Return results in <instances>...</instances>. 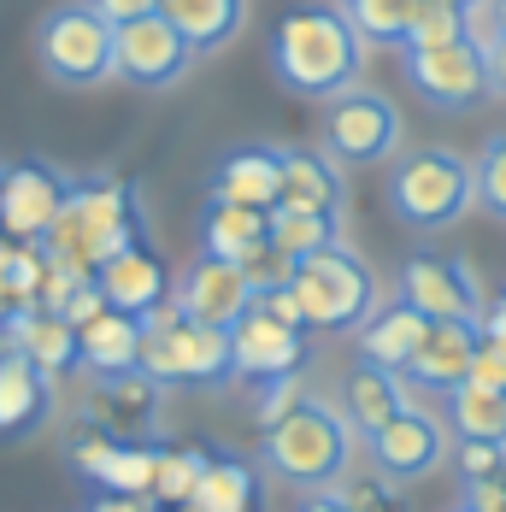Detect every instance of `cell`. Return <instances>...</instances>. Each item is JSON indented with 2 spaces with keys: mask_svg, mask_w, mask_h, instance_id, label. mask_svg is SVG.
Instances as JSON below:
<instances>
[{
  "mask_svg": "<svg viewBox=\"0 0 506 512\" xmlns=\"http://www.w3.org/2000/svg\"><path fill=\"white\" fill-rule=\"evenodd\" d=\"M306 359V330L271 318L265 307H248L230 324V365L242 383H265V377H289Z\"/></svg>",
  "mask_w": 506,
  "mask_h": 512,
  "instance_id": "5bb4252c",
  "label": "cell"
},
{
  "mask_svg": "<svg viewBox=\"0 0 506 512\" xmlns=\"http://www.w3.org/2000/svg\"><path fill=\"white\" fill-rule=\"evenodd\" d=\"M495 18H501V30H506V0H495Z\"/></svg>",
  "mask_w": 506,
  "mask_h": 512,
  "instance_id": "f6af8a7d",
  "label": "cell"
},
{
  "mask_svg": "<svg viewBox=\"0 0 506 512\" xmlns=\"http://www.w3.org/2000/svg\"><path fill=\"white\" fill-rule=\"evenodd\" d=\"M212 201H236V206H271L283 201V148H230L212 171Z\"/></svg>",
  "mask_w": 506,
  "mask_h": 512,
  "instance_id": "d6986e66",
  "label": "cell"
},
{
  "mask_svg": "<svg viewBox=\"0 0 506 512\" xmlns=\"http://www.w3.org/2000/svg\"><path fill=\"white\" fill-rule=\"evenodd\" d=\"M330 242H342V218L336 212H306V206H271V248L277 254H289L301 265L306 254H318V248H330Z\"/></svg>",
  "mask_w": 506,
  "mask_h": 512,
  "instance_id": "f1b7e54d",
  "label": "cell"
},
{
  "mask_svg": "<svg viewBox=\"0 0 506 512\" xmlns=\"http://www.w3.org/2000/svg\"><path fill=\"white\" fill-rule=\"evenodd\" d=\"M101 18H112V24H130V18H148V12H159V0H89Z\"/></svg>",
  "mask_w": 506,
  "mask_h": 512,
  "instance_id": "ab89813d",
  "label": "cell"
},
{
  "mask_svg": "<svg viewBox=\"0 0 506 512\" xmlns=\"http://www.w3.org/2000/svg\"><path fill=\"white\" fill-rule=\"evenodd\" d=\"M448 42H465V6L454 0H424L406 24L401 48H448Z\"/></svg>",
  "mask_w": 506,
  "mask_h": 512,
  "instance_id": "836d02e7",
  "label": "cell"
},
{
  "mask_svg": "<svg viewBox=\"0 0 506 512\" xmlns=\"http://www.w3.org/2000/svg\"><path fill=\"white\" fill-rule=\"evenodd\" d=\"M271 242V212H259V206H236V201H206L201 212V254L212 259H242L253 248H265Z\"/></svg>",
  "mask_w": 506,
  "mask_h": 512,
  "instance_id": "484cf974",
  "label": "cell"
},
{
  "mask_svg": "<svg viewBox=\"0 0 506 512\" xmlns=\"http://www.w3.org/2000/svg\"><path fill=\"white\" fill-rule=\"evenodd\" d=\"M95 283H101L106 307L118 312H153L159 301H171L177 289H171V271H165V259L153 254L148 242H130V248H118V254L106 259L101 271H95Z\"/></svg>",
  "mask_w": 506,
  "mask_h": 512,
  "instance_id": "e0dca14e",
  "label": "cell"
},
{
  "mask_svg": "<svg viewBox=\"0 0 506 512\" xmlns=\"http://www.w3.org/2000/svg\"><path fill=\"white\" fill-rule=\"evenodd\" d=\"M65 195H71L65 171H53L42 159L0 165V236L6 242H48Z\"/></svg>",
  "mask_w": 506,
  "mask_h": 512,
  "instance_id": "7c38bea8",
  "label": "cell"
},
{
  "mask_svg": "<svg viewBox=\"0 0 506 512\" xmlns=\"http://www.w3.org/2000/svg\"><path fill=\"white\" fill-rule=\"evenodd\" d=\"M12 312H18V301H12V289H6V283H0V324H6V318H12Z\"/></svg>",
  "mask_w": 506,
  "mask_h": 512,
  "instance_id": "ee69618b",
  "label": "cell"
},
{
  "mask_svg": "<svg viewBox=\"0 0 506 512\" xmlns=\"http://www.w3.org/2000/svg\"><path fill=\"white\" fill-rule=\"evenodd\" d=\"M95 407H101V430L118 442H142L159 418V383L148 371H124V377H101L95 383Z\"/></svg>",
  "mask_w": 506,
  "mask_h": 512,
  "instance_id": "cb8c5ba5",
  "label": "cell"
},
{
  "mask_svg": "<svg viewBox=\"0 0 506 512\" xmlns=\"http://www.w3.org/2000/svg\"><path fill=\"white\" fill-rule=\"evenodd\" d=\"M112 42H118V24L101 18L89 0H65L53 6L36 30V53H42V71L65 89H89L112 77Z\"/></svg>",
  "mask_w": 506,
  "mask_h": 512,
  "instance_id": "52a82bcc",
  "label": "cell"
},
{
  "mask_svg": "<svg viewBox=\"0 0 506 512\" xmlns=\"http://www.w3.org/2000/svg\"><path fill=\"white\" fill-rule=\"evenodd\" d=\"M406 407H412L406 371H383V365L359 359L354 371H348V383H342V412H348V424H354L359 436H377V430Z\"/></svg>",
  "mask_w": 506,
  "mask_h": 512,
  "instance_id": "ffe728a7",
  "label": "cell"
},
{
  "mask_svg": "<svg viewBox=\"0 0 506 512\" xmlns=\"http://www.w3.org/2000/svg\"><path fill=\"white\" fill-rule=\"evenodd\" d=\"M6 348H18L24 359H36L48 377H65L71 365H83L77 359V324L71 318H59L48 307H18L6 324H0V354Z\"/></svg>",
  "mask_w": 506,
  "mask_h": 512,
  "instance_id": "ac0fdd59",
  "label": "cell"
},
{
  "mask_svg": "<svg viewBox=\"0 0 506 512\" xmlns=\"http://www.w3.org/2000/svg\"><path fill=\"white\" fill-rule=\"evenodd\" d=\"M283 206H306V212H336L348 206V183L342 165L318 148H283Z\"/></svg>",
  "mask_w": 506,
  "mask_h": 512,
  "instance_id": "d4e9b609",
  "label": "cell"
},
{
  "mask_svg": "<svg viewBox=\"0 0 506 512\" xmlns=\"http://www.w3.org/2000/svg\"><path fill=\"white\" fill-rule=\"evenodd\" d=\"M53 407V377L18 348L0 354V436H30Z\"/></svg>",
  "mask_w": 506,
  "mask_h": 512,
  "instance_id": "44dd1931",
  "label": "cell"
},
{
  "mask_svg": "<svg viewBox=\"0 0 506 512\" xmlns=\"http://www.w3.org/2000/svg\"><path fill=\"white\" fill-rule=\"evenodd\" d=\"M406 83L418 89V101L436 112H471L489 101V59L471 42H448V48H401Z\"/></svg>",
  "mask_w": 506,
  "mask_h": 512,
  "instance_id": "30bf717a",
  "label": "cell"
},
{
  "mask_svg": "<svg viewBox=\"0 0 506 512\" xmlns=\"http://www.w3.org/2000/svg\"><path fill=\"white\" fill-rule=\"evenodd\" d=\"M259 395H253V418L259 424H277L289 407H301L306 389H301V371H289V377H265V383H253Z\"/></svg>",
  "mask_w": 506,
  "mask_h": 512,
  "instance_id": "d590c367",
  "label": "cell"
},
{
  "mask_svg": "<svg viewBox=\"0 0 506 512\" xmlns=\"http://www.w3.org/2000/svg\"><path fill=\"white\" fill-rule=\"evenodd\" d=\"M95 512H153V507H148V495H106Z\"/></svg>",
  "mask_w": 506,
  "mask_h": 512,
  "instance_id": "7bdbcfd3",
  "label": "cell"
},
{
  "mask_svg": "<svg viewBox=\"0 0 506 512\" xmlns=\"http://www.w3.org/2000/svg\"><path fill=\"white\" fill-rule=\"evenodd\" d=\"M448 424H454L459 442H495L506 448V389H489V383H459L448 395Z\"/></svg>",
  "mask_w": 506,
  "mask_h": 512,
  "instance_id": "83f0119b",
  "label": "cell"
},
{
  "mask_svg": "<svg viewBox=\"0 0 506 512\" xmlns=\"http://www.w3.org/2000/svg\"><path fill=\"white\" fill-rule=\"evenodd\" d=\"M77 359H83V371H95V377H124V371H136V359H142V318H136V312H118V307L95 312V318L77 330Z\"/></svg>",
  "mask_w": 506,
  "mask_h": 512,
  "instance_id": "7402d4cb",
  "label": "cell"
},
{
  "mask_svg": "<svg viewBox=\"0 0 506 512\" xmlns=\"http://www.w3.org/2000/svg\"><path fill=\"white\" fill-rule=\"evenodd\" d=\"M365 48L371 42L354 30V18L342 6L306 0V6H289L271 30V71L289 95L336 101L365 77Z\"/></svg>",
  "mask_w": 506,
  "mask_h": 512,
  "instance_id": "6da1fadb",
  "label": "cell"
},
{
  "mask_svg": "<svg viewBox=\"0 0 506 512\" xmlns=\"http://www.w3.org/2000/svg\"><path fill=\"white\" fill-rule=\"evenodd\" d=\"M501 36L506 30H501V18H495V0H471V6H465V42L477 53H489Z\"/></svg>",
  "mask_w": 506,
  "mask_h": 512,
  "instance_id": "8d00e7d4",
  "label": "cell"
},
{
  "mask_svg": "<svg viewBox=\"0 0 506 512\" xmlns=\"http://www.w3.org/2000/svg\"><path fill=\"white\" fill-rule=\"evenodd\" d=\"M354 442H359V430L348 424V412L318 401V395H306L301 407H289L277 424H265L259 460H265V471L277 483L318 495V489H336L348 477Z\"/></svg>",
  "mask_w": 506,
  "mask_h": 512,
  "instance_id": "7a4b0ae2",
  "label": "cell"
},
{
  "mask_svg": "<svg viewBox=\"0 0 506 512\" xmlns=\"http://www.w3.org/2000/svg\"><path fill=\"white\" fill-rule=\"evenodd\" d=\"M159 512H201V507H195V501H189V507H159Z\"/></svg>",
  "mask_w": 506,
  "mask_h": 512,
  "instance_id": "bcb514c9",
  "label": "cell"
},
{
  "mask_svg": "<svg viewBox=\"0 0 506 512\" xmlns=\"http://www.w3.org/2000/svg\"><path fill=\"white\" fill-rule=\"evenodd\" d=\"M295 512H359V507L342 495V489H318V495H306Z\"/></svg>",
  "mask_w": 506,
  "mask_h": 512,
  "instance_id": "60d3db41",
  "label": "cell"
},
{
  "mask_svg": "<svg viewBox=\"0 0 506 512\" xmlns=\"http://www.w3.org/2000/svg\"><path fill=\"white\" fill-rule=\"evenodd\" d=\"M159 12L189 36L195 53H218L224 42H236V30L248 18V0H159Z\"/></svg>",
  "mask_w": 506,
  "mask_h": 512,
  "instance_id": "4316f807",
  "label": "cell"
},
{
  "mask_svg": "<svg viewBox=\"0 0 506 512\" xmlns=\"http://www.w3.org/2000/svg\"><path fill=\"white\" fill-rule=\"evenodd\" d=\"M383 201L418 236L454 230L459 218L477 206V165L459 148H406V154L389 159Z\"/></svg>",
  "mask_w": 506,
  "mask_h": 512,
  "instance_id": "3957f363",
  "label": "cell"
},
{
  "mask_svg": "<svg viewBox=\"0 0 506 512\" xmlns=\"http://www.w3.org/2000/svg\"><path fill=\"white\" fill-rule=\"evenodd\" d=\"M136 371H148L159 389H206V383H224L236 377L230 365V330L201 324L171 301H159L153 312H142V359Z\"/></svg>",
  "mask_w": 506,
  "mask_h": 512,
  "instance_id": "5b68a950",
  "label": "cell"
},
{
  "mask_svg": "<svg viewBox=\"0 0 506 512\" xmlns=\"http://www.w3.org/2000/svg\"><path fill=\"white\" fill-rule=\"evenodd\" d=\"M206 448H159V477H153V501L159 507H189L206 477Z\"/></svg>",
  "mask_w": 506,
  "mask_h": 512,
  "instance_id": "d6a6232c",
  "label": "cell"
},
{
  "mask_svg": "<svg viewBox=\"0 0 506 512\" xmlns=\"http://www.w3.org/2000/svg\"><path fill=\"white\" fill-rule=\"evenodd\" d=\"M459 471H465V483L471 477H501L506 471V448H495V442H459Z\"/></svg>",
  "mask_w": 506,
  "mask_h": 512,
  "instance_id": "74e56055",
  "label": "cell"
},
{
  "mask_svg": "<svg viewBox=\"0 0 506 512\" xmlns=\"http://www.w3.org/2000/svg\"><path fill=\"white\" fill-rule=\"evenodd\" d=\"M454 6H471V0H454Z\"/></svg>",
  "mask_w": 506,
  "mask_h": 512,
  "instance_id": "7dc6e473",
  "label": "cell"
},
{
  "mask_svg": "<svg viewBox=\"0 0 506 512\" xmlns=\"http://www.w3.org/2000/svg\"><path fill=\"white\" fill-rule=\"evenodd\" d=\"M365 448H371V465H377L389 483H418V477H430L436 465L454 454V448H448V424H442L436 412H424L418 401L406 412H395L377 436H365Z\"/></svg>",
  "mask_w": 506,
  "mask_h": 512,
  "instance_id": "4fadbf2b",
  "label": "cell"
},
{
  "mask_svg": "<svg viewBox=\"0 0 506 512\" xmlns=\"http://www.w3.org/2000/svg\"><path fill=\"white\" fill-rule=\"evenodd\" d=\"M153 477H159V448H148V442H112V454L101 460V471L89 483H101L106 495H148L153 501Z\"/></svg>",
  "mask_w": 506,
  "mask_h": 512,
  "instance_id": "4dcf8cb0",
  "label": "cell"
},
{
  "mask_svg": "<svg viewBox=\"0 0 506 512\" xmlns=\"http://www.w3.org/2000/svg\"><path fill=\"white\" fill-rule=\"evenodd\" d=\"M130 242H142V206L118 177H95V183H71V195H65L42 248L95 277L106 259L118 248H130Z\"/></svg>",
  "mask_w": 506,
  "mask_h": 512,
  "instance_id": "277c9868",
  "label": "cell"
},
{
  "mask_svg": "<svg viewBox=\"0 0 506 512\" xmlns=\"http://www.w3.org/2000/svg\"><path fill=\"white\" fill-rule=\"evenodd\" d=\"M295 301L306 312V330H359L371 312L383 307V289L371 277V265L348 248V242H330L318 254H306L289 277Z\"/></svg>",
  "mask_w": 506,
  "mask_h": 512,
  "instance_id": "8992f818",
  "label": "cell"
},
{
  "mask_svg": "<svg viewBox=\"0 0 506 512\" xmlns=\"http://www.w3.org/2000/svg\"><path fill=\"white\" fill-rule=\"evenodd\" d=\"M177 307L189 312V318H201V324L230 330V324L253 307V283H248V271H242L236 259L201 254L195 265H189V277L177 283Z\"/></svg>",
  "mask_w": 506,
  "mask_h": 512,
  "instance_id": "9a60e30c",
  "label": "cell"
},
{
  "mask_svg": "<svg viewBox=\"0 0 506 512\" xmlns=\"http://www.w3.org/2000/svg\"><path fill=\"white\" fill-rule=\"evenodd\" d=\"M424 336H430V318L395 295L389 307H377L359 324V359H371V365H383V371H406Z\"/></svg>",
  "mask_w": 506,
  "mask_h": 512,
  "instance_id": "603a6c76",
  "label": "cell"
},
{
  "mask_svg": "<svg viewBox=\"0 0 506 512\" xmlns=\"http://www.w3.org/2000/svg\"><path fill=\"white\" fill-rule=\"evenodd\" d=\"M477 206H489L495 218H506V124L477 148Z\"/></svg>",
  "mask_w": 506,
  "mask_h": 512,
  "instance_id": "e575fe53",
  "label": "cell"
},
{
  "mask_svg": "<svg viewBox=\"0 0 506 512\" xmlns=\"http://www.w3.org/2000/svg\"><path fill=\"white\" fill-rule=\"evenodd\" d=\"M189 36L165 18V12H148V18H130L118 24V42H112V77L124 83H142V89H171L183 71H189Z\"/></svg>",
  "mask_w": 506,
  "mask_h": 512,
  "instance_id": "8fae6325",
  "label": "cell"
},
{
  "mask_svg": "<svg viewBox=\"0 0 506 512\" xmlns=\"http://www.w3.org/2000/svg\"><path fill=\"white\" fill-rule=\"evenodd\" d=\"M324 154L336 165H389L401 154V106L383 89L354 83L324 112Z\"/></svg>",
  "mask_w": 506,
  "mask_h": 512,
  "instance_id": "ba28073f",
  "label": "cell"
},
{
  "mask_svg": "<svg viewBox=\"0 0 506 512\" xmlns=\"http://www.w3.org/2000/svg\"><path fill=\"white\" fill-rule=\"evenodd\" d=\"M424 0H342V12L354 18V30L371 42V48H401L406 24Z\"/></svg>",
  "mask_w": 506,
  "mask_h": 512,
  "instance_id": "1f68e13d",
  "label": "cell"
},
{
  "mask_svg": "<svg viewBox=\"0 0 506 512\" xmlns=\"http://www.w3.org/2000/svg\"><path fill=\"white\" fill-rule=\"evenodd\" d=\"M201 512H259V477L242 460H206V477L195 489Z\"/></svg>",
  "mask_w": 506,
  "mask_h": 512,
  "instance_id": "f546056e",
  "label": "cell"
},
{
  "mask_svg": "<svg viewBox=\"0 0 506 512\" xmlns=\"http://www.w3.org/2000/svg\"><path fill=\"white\" fill-rule=\"evenodd\" d=\"M401 301L418 307L430 324H442V318L483 324V312H489L471 259H459V254H412L401 265Z\"/></svg>",
  "mask_w": 506,
  "mask_h": 512,
  "instance_id": "9c48e42d",
  "label": "cell"
},
{
  "mask_svg": "<svg viewBox=\"0 0 506 512\" xmlns=\"http://www.w3.org/2000/svg\"><path fill=\"white\" fill-rule=\"evenodd\" d=\"M483 59H489V95H495V101H506V36L483 53Z\"/></svg>",
  "mask_w": 506,
  "mask_h": 512,
  "instance_id": "b9f144b4",
  "label": "cell"
},
{
  "mask_svg": "<svg viewBox=\"0 0 506 512\" xmlns=\"http://www.w3.org/2000/svg\"><path fill=\"white\" fill-rule=\"evenodd\" d=\"M477 348H483V324H454V318H442V324H430V336L418 342V354L406 365V383H418V389H430V395H454L459 383L471 377V365H477Z\"/></svg>",
  "mask_w": 506,
  "mask_h": 512,
  "instance_id": "2e32d148",
  "label": "cell"
},
{
  "mask_svg": "<svg viewBox=\"0 0 506 512\" xmlns=\"http://www.w3.org/2000/svg\"><path fill=\"white\" fill-rule=\"evenodd\" d=\"M95 312H106V295H101V283L89 277V283H77V289H71V301L59 307V318H71V324L83 330V324H89Z\"/></svg>",
  "mask_w": 506,
  "mask_h": 512,
  "instance_id": "f35d334b",
  "label": "cell"
},
{
  "mask_svg": "<svg viewBox=\"0 0 506 512\" xmlns=\"http://www.w3.org/2000/svg\"><path fill=\"white\" fill-rule=\"evenodd\" d=\"M454 512H471V507H454Z\"/></svg>",
  "mask_w": 506,
  "mask_h": 512,
  "instance_id": "c3c4849f",
  "label": "cell"
}]
</instances>
